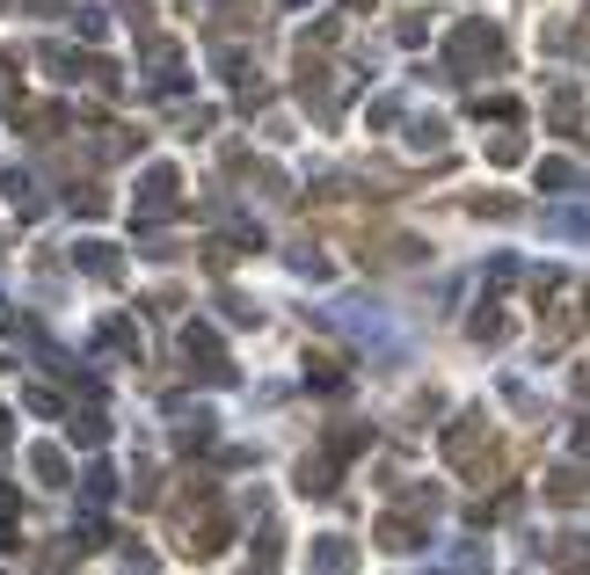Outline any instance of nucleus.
I'll use <instances>...</instances> for the list:
<instances>
[{"instance_id": "nucleus-1", "label": "nucleus", "mask_w": 590, "mask_h": 575, "mask_svg": "<svg viewBox=\"0 0 590 575\" xmlns=\"http://www.w3.org/2000/svg\"><path fill=\"white\" fill-rule=\"evenodd\" d=\"M350 568H358V546H343V540L313 546V575H350Z\"/></svg>"}]
</instances>
